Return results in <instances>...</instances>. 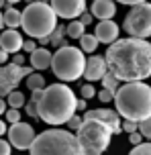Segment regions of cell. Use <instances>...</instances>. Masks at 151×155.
Masks as SVG:
<instances>
[{"label":"cell","mask_w":151,"mask_h":155,"mask_svg":"<svg viewBox=\"0 0 151 155\" xmlns=\"http://www.w3.org/2000/svg\"><path fill=\"white\" fill-rule=\"evenodd\" d=\"M8 51H4V49H2V47H0V65H4V63L8 61Z\"/></svg>","instance_id":"obj_39"},{"label":"cell","mask_w":151,"mask_h":155,"mask_svg":"<svg viewBox=\"0 0 151 155\" xmlns=\"http://www.w3.org/2000/svg\"><path fill=\"white\" fill-rule=\"evenodd\" d=\"M100 82H102V86L104 88H106V90H110V92H114L117 94V90H119L120 86H119V78L114 76V74H112V71H108V74H106V76L102 78V80H100Z\"/></svg>","instance_id":"obj_24"},{"label":"cell","mask_w":151,"mask_h":155,"mask_svg":"<svg viewBox=\"0 0 151 155\" xmlns=\"http://www.w3.org/2000/svg\"><path fill=\"white\" fill-rule=\"evenodd\" d=\"M129 155H151V143L147 141V143H139V145H135L133 151H131Z\"/></svg>","instance_id":"obj_25"},{"label":"cell","mask_w":151,"mask_h":155,"mask_svg":"<svg viewBox=\"0 0 151 155\" xmlns=\"http://www.w3.org/2000/svg\"><path fill=\"white\" fill-rule=\"evenodd\" d=\"M4 25L8 29H16L23 25V12H18L12 4H6V10H4Z\"/></svg>","instance_id":"obj_18"},{"label":"cell","mask_w":151,"mask_h":155,"mask_svg":"<svg viewBox=\"0 0 151 155\" xmlns=\"http://www.w3.org/2000/svg\"><path fill=\"white\" fill-rule=\"evenodd\" d=\"M98 98H100V102H114V92L102 88V90L98 92Z\"/></svg>","instance_id":"obj_31"},{"label":"cell","mask_w":151,"mask_h":155,"mask_svg":"<svg viewBox=\"0 0 151 155\" xmlns=\"http://www.w3.org/2000/svg\"><path fill=\"white\" fill-rule=\"evenodd\" d=\"M119 25L114 23L112 18H106V21H100V23L96 25L94 29V35L98 37V41L100 43H104V45H110V43H114L117 39H119Z\"/></svg>","instance_id":"obj_14"},{"label":"cell","mask_w":151,"mask_h":155,"mask_svg":"<svg viewBox=\"0 0 151 155\" xmlns=\"http://www.w3.org/2000/svg\"><path fill=\"white\" fill-rule=\"evenodd\" d=\"M18 110L21 108H10V106H8V110H6V120L10 124H15V123H21V112H18Z\"/></svg>","instance_id":"obj_28"},{"label":"cell","mask_w":151,"mask_h":155,"mask_svg":"<svg viewBox=\"0 0 151 155\" xmlns=\"http://www.w3.org/2000/svg\"><path fill=\"white\" fill-rule=\"evenodd\" d=\"M12 63H16V65H25V55L12 53Z\"/></svg>","instance_id":"obj_37"},{"label":"cell","mask_w":151,"mask_h":155,"mask_svg":"<svg viewBox=\"0 0 151 155\" xmlns=\"http://www.w3.org/2000/svg\"><path fill=\"white\" fill-rule=\"evenodd\" d=\"M120 4H129V6H135V4H141V2H147V0H117Z\"/></svg>","instance_id":"obj_40"},{"label":"cell","mask_w":151,"mask_h":155,"mask_svg":"<svg viewBox=\"0 0 151 155\" xmlns=\"http://www.w3.org/2000/svg\"><path fill=\"white\" fill-rule=\"evenodd\" d=\"M21 27L31 39L49 37L57 27V15L49 2H31L23 10Z\"/></svg>","instance_id":"obj_5"},{"label":"cell","mask_w":151,"mask_h":155,"mask_svg":"<svg viewBox=\"0 0 151 155\" xmlns=\"http://www.w3.org/2000/svg\"><path fill=\"white\" fill-rule=\"evenodd\" d=\"M23 45H25V39L16 29L2 31V35H0V47L4 51H8V53H18L23 49Z\"/></svg>","instance_id":"obj_15"},{"label":"cell","mask_w":151,"mask_h":155,"mask_svg":"<svg viewBox=\"0 0 151 155\" xmlns=\"http://www.w3.org/2000/svg\"><path fill=\"white\" fill-rule=\"evenodd\" d=\"M6 102L10 108H23L25 104H27V100H25V94L21 92V90H12V92L6 96Z\"/></svg>","instance_id":"obj_21"},{"label":"cell","mask_w":151,"mask_h":155,"mask_svg":"<svg viewBox=\"0 0 151 155\" xmlns=\"http://www.w3.org/2000/svg\"><path fill=\"white\" fill-rule=\"evenodd\" d=\"M86 98H78V106H76V108H78V112H82V110H86Z\"/></svg>","instance_id":"obj_41"},{"label":"cell","mask_w":151,"mask_h":155,"mask_svg":"<svg viewBox=\"0 0 151 155\" xmlns=\"http://www.w3.org/2000/svg\"><path fill=\"white\" fill-rule=\"evenodd\" d=\"M4 27V12H0V29Z\"/></svg>","instance_id":"obj_44"},{"label":"cell","mask_w":151,"mask_h":155,"mask_svg":"<svg viewBox=\"0 0 151 155\" xmlns=\"http://www.w3.org/2000/svg\"><path fill=\"white\" fill-rule=\"evenodd\" d=\"M51 70H53L55 78L61 80V82H76V80H80L84 76V70H86L84 51L80 47H72V45L57 47V51L53 53Z\"/></svg>","instance_id":"obj_6"},{"label":"cell","mask_w":151,"mask_h":155,"mask_svg":"<svg viewBox=\"0 0 151 155\" xmlns=\"http://www.w3.org/2000/svg\"><path fill=\"white\" fill-rule=\"evenodd\" d=\"M114 104L123 118L141 123L151 116V86L143 82H125L114 94Z\"/></svg>","instance_id":"obj_3"},{"label":"cell","mask_w":151,"mask_h":155,"mask_svg":"<svg viewBox=\"0 0 151 155\" xmlns=\"http://www.w3.org/2000/svg\"><path fill=\"white\" fill-rule=\"evenodd\" d=\"M84 118H96L100 123L108 124V129L112 131V135H119L123 131V123H120V114L119 110H110V108H94L84 112Z\"/></svg>","instance_id":"obj_11"},{"label":"cell","mask_w":151,"mask_h":155,"mask_svg":"<svg viewBox=\"0 0 151 155\" xmlns=\"http://www.w3.org/2000/svg\"><path fill=\"white\" fill-rule=\"evenodd\" d=\"M45 78L41 76V74H35V71H33L31 76H27V88H29V90H43V88H45Z\"/></svg>","instance_id":"obj_22"},{"label":"cell","mask_w":151,"mask_h":155,"mask_svg":"<svg viewBox=\"0 0 151 155\" xmlns=\"http://www.w3.org/2000/svg\"><path fill=\"white\" fill-rule=\"evenodd\" d=\"M29 61H31V65H33L37 71L47 70V68H51L53 53H51L49 49H45V47H37V49L31 53V59H29Z\"/></svg>","instance_id":"obj_17"},{"label":"cell","mask_w":151,"mask_h":155,"mask_svg":"<svg viewBox=\"0 0 151 155\" xmlns=\"http://www.w3.org/2000/svg\"><path fill=\"white\" fill-rule=\"evenodd\" d=\"M65 29H67V37H70V39H78V41H80V39L86 35V33H84V31H86V25L82 23L80 18H74Z\"/></svg>","instance_id":"obj_19"},{"label":"cell","mask_w":151,"mask_h":155,"mask_svg":"<svg viewBox=\"0 0 151 155\" xmlns=\"http://www.w3.org/2000/svg\"><path fill=\"white\" fill-rule=\"evenodd\" d=\"M78 98L67 84H51L45 86L41 100L37 102L39 118L47 124L59 127L67 124V120L78 112Z\"/></svg>","instance_id":"obj_2"},{"label":"cell","mask_w":151,"mask_h":155,"mask_svg":"<svg viewBox=\"0 0 151 155\" xmlns=\"http://www.w3.org/2000/svg\"><path fill=\"white\" fill-rule=\"evenodd\" d=\"M108 74V63L106 57L102 55H90L86 59V70H84V78L88 82H98Z\"/></svg>","instance_id":"obj_13"},{"label":"cell","mask_w":151,"mask_h":155,"mask_svg":"<svg viewBox=\"0 0 151 155\" xmlns=\"http://www.w3.org/2000/svg\"><path fill=\"white\" fill-rule=\"evenodd\" d=\"M90 12L94 15V18H100V21L112 18L117 15V0H94Z\"/></svg>","instance_id":"obj_16"},{"label":"cell","mask_w":151,"mask_h":155,"mask_svg":"<svg viewBox=\"0 0 151 155\" xmlns=\"http://www.w3.org/2000/svg\"><path fill=\"white\" fill-rule=\"evenodd\" d=\"M6 110H8V102H6V98H0V116L6 114Z\"/></svg>","instance_id":"obj_38"},{"label":"cell","mask_w":151,"mask_h":155,"mask_svg":"<svg viewBox=\"0 0 151 155\" xmlns=\"http://www.w3.org/2000/svg\"><path fill=\"white\" fill-rule=\"evenodd\" d=\"M25 108H27V114L31 116V118H39V112H37V102H27L25 104Z\"/></svg>","instance_id":"obj_32"},{"label":"cell","mask_w":151,"mask_h":155,"mask_svg":"<svg viewBox=\"0 0 151 155\" xmlns=\"http://www.w3.org/2000/svg\"><path fill=\"white\" fill-rule=\"evenodd\" d=\"M76 137L84 155H102L110 145L112 131L108 129V124L96 118H84L82 127L76 131Z\"/></svg>","instance_id":"obj_7"},{"label":"cell","mask_w":151,"mask_h":155,"mask_svg":"<svg viewBox=\"0 0 151 155\" xmlns=\"http://www.w3.org/2000/svg\"><path fill=\"white\" fill-rule=\"evenodd\" d=\"M143 135H141V133L139 131H135V133H131V135H129V141H131V145H139V143H143Z\"/></svg>","instance_id":"obj_34"},{"label":"cell","mask_w":151,"mask_h":155,"mask_svg":"<svg viewBox=\"0 0 151 155\" xmlns=\"http://www.w3.org/2000/svg\"><path fill=\"white\" fill-rule=\"evenodd\" d=\"M123 131L125 133H135V131H139V123L137 120H129V118H125V123H123Z\"/></svg>","instance_id":"obj_30"},{"label":"cell","mask_w":151,"mask_h":155,"mask_svg":"<svg viewBox=\"0 0 151 155\" xmlns=\"http://www.w3.org/2000/svg\"><path fill=\"white\" fill-rule=\"evenodd\" d=\"M8 4H16V2H21V0H6Z\"/></svg>","instance_id":"obj_46"},{"label":"cell","mask_w":151,"mask_h":155,"mask_svg":"<svg viewBox=\"0 0 151 155\" xmlns=\"http://www.w3.org/2000/svg\"><path fill=\"white\" fill-rule=\"evenodd\" d=\"M37 41H39L41 47H45V45H49V43H51V35H49V37H41V39H37Z\"/></svg>","instance_id":"obj_42"},{"label":"cell","mask_w":151,"mask_h":155,"mask_svg":"<svg viewBox=\"0 0 151 155\" xmlns=\"http://www.w3.org/2000/svg\"><path fill=\"white\" fill-rule=\"evenodd\" d=\"M98 43H100V41H98L96 35H88L86 33L84 37L80 39V49H82L84 53H94L96 47H98Z\"/></svg>","instance_id":"obj_20"},{"label":"cell","mask_w":151,"mask_h":155,"mask_svg":"<svg viewBox=\"0 0 151 155\" xmlns=\"http://www.w3.org/2000/svg\"><path fill=\"white\" fill-rule=\"evenodd\" d=\"M108 71L120 82H143L151 76V43L147 39H117L106 49Z\"/></svg>","instance_id":"obj_1"},{"label":"cell","mask_w":151,"mask_h":155,"mask_svg":"<svg viewBox=\"0 0 151 155\" xmlns=\"http://www.w3.org/2000/svg\"><path fill=\"white\" fill-rule=\"evenodd\" d=\"M65 35H67V29H65V27H61V25H57L55 31L51 33V45H55V47H64V45H67V43L64 41Z\"/></svg>","instance_id":"obj_23"},{"label":"cell","mask_w":151,"mask_h":155,"mask_svg":"<svg viewBox=\"0 0 151 155\" xmlns=\"http://www.w3.org/2000/svg\"><path fill=\"white\" fill-rule=\"evenodd\" d=\"M27 2H29V4H31V2H35V0H27Z\"/></svg>","instance_id":"obj_48"},{"label":"cell","mask_w":151,"mask_h":155,"mask_svg":"<svg viewBox=\"0 0 151 155\" xmlns=\"http://www.w3.org/2000/svg\"><path fill=\"white\" fill-rule=\"evenodd\" d=\"M51 6L59 18H80L86 10V0H51Z\"/></svg>","instance_id":"obj_12"},{"label":"cell","mask_w":151,"mask_h":155,"mask_svg":"<svg viewBox=\"0 0 151 155\" xmlns=\"http://www.w3.org/2000/svg\"><path fill=\"white\" fill-rule=\"evenodd\" d=\"M10 151H12V145H10V141L0 139V155H10Z\"/></svg>","instance_id":"obj_33"},{"label":"cell","mask_w":151,"mask_h":155,"mask_svg":"<svg viewBox=\"0 0 151 155\" xmlns=\"http://www.w3.org/2000/svg\"><path fill=\"white\" fill-rule=\"evenodd\" d=\"M35 2H47V0H35Z\"/></svg>","instance_id":"obj_47"},{"label":"cell","mask_w":151,"mask_h":155,"mask_svg":"<svg viewBox=\"0 0 151 155\" xmlns=\"http://www.w3.org/2000/svg\"><path fill=\"white\" fill-rule=\"evenodd\" d=\"M80 21H82V23H84V25L88 27V25L94 21V15H92V12H86V10H84V12H82V16H80Z\"/></svg>","instance_id":"obj_36"},{"label":"cell","mask_w":151,"mask_h":155,"mask_svg":"<svg viewBox=\"0 0 151 155\" xmlns=\"http://www.w3.org/2000/svg\"><path fill=\"white\" fill-rule=\"evenodd\" d=\"M31 155H84L78 137L64 129H47L39 133L33 141Z\"/></svg>","instance_id":"obj_4"},{"label":"cell","mask_w":151,"mask_h":155,"mask_svg":"<svg viewBox=\"0 0 151 155\" xmlns=\"http://www.w3.org/2000/svg\"><path fill=\"white\" fill-rule=\"evenodd\" d=\"M35 129H33L29 123H15L10 124V129H8V141H10V145L18 151H27V149H31L33 141H35Z\"/></svg>","instance_id":"obj_10"},{"label":"cell","mask_w":151,"mask_h":155,"mask_svg":"<svg viewBox=\"0 0 151 155\" xmlns=\"http://www.w3.org/2000/svg\"><path fill=\"white\" fill-rule=\"evenodd\" d=\"M123 29L131 37H139V39L151 37V4L149 2H141V4L131 6V10L125 16Z\"/></svg>","instance_id":"obj_8"},{"label":"cell","mask_w":151,"mask_h":155,"mask_svg":"<svg viewBox=\"0 0 151 155\" xmlns=\"http://www.w3.org/2000/svg\"><path fill=\"white\" fill-rule=\"evenodd\" d=\"M6 4H8L6 0H0V8H2V6H6Z\"/></svg>","instance_id":"obj_45"},{"label":"cell","mask_w":151,"mask_h":155,"mask_svg":"<svg viewBox=\"0 0 151 155\" xmlns=\"http://www.w3.org/2000/svg\"><path fill=\"white\" fill-rule=\"evenodd\" d=\"M35 68H25V65H16V63H4L0 65V98H6L8 94L16 90V86L21 84V80L31 76Z\"/></svg>","instance_id":"obj_9"},{"label":"cell","mask_w":151,"mask_h":155,"mask_svg":"<svg viewBox=\"0 0 151 155\" xmlns=\"http://www.w3.org/2000/svg\"><path fill=\"white\" fill-rule=\"evenodd\" d=\"M82 98H86V100H90V98H94L96 96V88L92 86V82H88V84H82Z\"/></svg>","instance_id":"obj_27"},{"label":"cell","mask_w":151,"mask_h":155,"mask_svg":"<svg viewBox=\"0 0 151 155\" xmlns=\"http://www.w3.org/2000/svg\"><path fill=\"white\" fill-rule=\"evenodd\" d=\"M4 133H8V129H6V123H4V120L0 118V137H2Z\"/></svg>","instance_id":"obj_43"},{"label":"cell","mask_w":151,"mask_h":155,"mask_svg":"<svg viewBox=\"0 0 151 155\" xmlns=\"http://www.w3.org/2000/svg\"><path fill=\"white\" fill-rule=\"evenodd\" d=\"M139 133H141L147 141H151V116L139 123Z\"/></svg>","instance_id":"obj_26"},{"label":"cell","mask_w":151,"mask_h":155,"mask_svg":"<svg viewBox=\"0 0 151 155\" xmlns=\"http://www.w3.org/2000/svg\"><path fill=\"white\" fill-rule=\"evenodd\" d=\"M82 123H84V116H80L78 112H76V114L67 120V129H70V131H78L80 127H82Z\"/></svg>","instance_id":"obj_29"},{"label":"cell","mask_w":151,"mask_h":155,"mask_svg":"<svg viewBox=\"0 0 151 155\" xmlns=\"http://www.w3.org/2000/svg\"><path fill=\"white\" fill-rule=\"evenodd\" d=\"M23 49L27 51V53H33V51L37 49V43H35V39H27V41H25V45H23Z\"/></svg>","instance_id":"obj_35"}]
</instances>
